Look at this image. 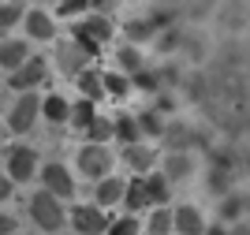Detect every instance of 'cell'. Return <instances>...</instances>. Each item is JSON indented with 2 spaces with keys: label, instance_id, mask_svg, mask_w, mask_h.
Segmentation results:
<instances>
[{
  "label": "cell",
  "instance_id": "cell-1",
  "mask_svg": "<svg viewBox=\"0 0 250 235\" xmlns=\"http://www.w3.org/2000/svg\"><path fill=\"white\" fill-rule=\"evenodd\" d=\"M112 34L116 30H112V19H108V15H90V19H83V22L71 26V41L86 52V56H97L104 41H112Z\"/></svg>",
  "mask_w": 250,
  "mask_h": 235
},
{
  "label": "cell",
  "instance_id": "cell-2",
  "mask_svg": "<svg viewBox=\"0 0 250 235\" xmlns=\"http://www.w3.org/2000/svg\"><path fill=\"white\" fill-rule=\"evenodd\" d=\"M30 220L38 228H42V232H60L63 228V220H67V213H63V205H60V198L56 194H49V191H38V194L30 198Z\"/></svg>",
  "mask_w": 250,
  "mask_h": 235
},
{
  "label": "cell",
  "instance_id": "cell-3",
  "mask_svg": "<svg viewBox=\"0 0 250 235\" xmlns=\"http://www.w3.org/2000/svg\"><path fill=\"white\" fill-rule=\"evenodd\" d=\"M4 172L11 175V183H30L34 175H42L38 150H30V146H11L8 157H4Z\"/></svg>",
  "mask_w": 250,
  "mask_h": 235
},
{
  "label": "cell",
  "instance_id": "cell-4",
  "mask_svg": "<svg viewBox=\"0 0 250 235\" xmlns=\"http://www.w3.org/2000/svg\"><path fill=\"white\" fill-rule=\"evenodd\" d=\"M75 168H79L86 179H97V183H101L104 175H108V168H112V153L97 142H86L83 150L75 153Z\"/></svg>",
  "mask_w": 250,
  "mask_h": 235
},
{
  "label": "cell",
  "instance_id": "cell-5",
  "mask_svg": "<svg viewBox=\"0 0 250 235\" xmlns=\"http://www.w3.org/2000/svg\"><path fill=\"white\" fill-rule=\"evenodd\" d=\"M38 116H42V97H38V93H19L15 105H11V112H8V131L26 134L34 123H38Z\"/></svg>",
  "mask_w": 250,
  "mask_h": 235
},
{
  "label": "cell",
  "instance_id": "cell-6",
  "mask_svg": "<svg viewBox=\"0 0 250 235\" xmlns=\"http://www.w3.org/2000/svg\"><path fill=\"white\" fill-rule=\"evenodd\" d=\"M45 75H49V64H45L42 56H30V60L22 64L19 71L8 75V86H11L15 93H34V90L45 82Z\"/></svg>",
  "mask_w": 250,
  "mask_h": 235
},
{
  "label": "cell",
  "instance_id": "cell-7",
  "mask_svg": "<svg viewBox=\"0 0 250 235\" xmlns=\"http://www.w3.org/2000/svg\"><path fill=\"white\" fill-rule=\"evenodd\" d=\"M71 224H75L79 235H101V232H108L112 220L104 216L101 205H75L71 209Z\"/></svg>",
  "mask_w": 250,
  "mask_h": 235
},
{
  "label": "cell",
  "instance_id": "cell-8",
  "mask_svg": "<svg viewBox=\"0 0 250 235\" xmlns=\"http://www.w3.org/2000/svg\"><path fill=\"white\" fill-rule=\"evenodd\" d=\"M42 183H45V191L56 194V198H71L75 194V175H71V168L60 164V161H52V164L42 168Z\"/></svg>",
  "mask_w": 250,
  "mask_h": 235
},
{
  "label": "cell",
  "instance_id": "cell-9",
  "mask_svg": "<svg viewBox=\"0 0 250 235\" xmlns=\"http://www.w3.org/2000/svg\"><path fill=\"white\" fill-rule=\"evenodd\" d=\"M86 64H90V56H86L75 41H60V45H56V67H60L67 79H79L83 71H90Z\"/></svg>",
  "mask_w": 250,
  "mask_h": 235
},
{
  "label": "cell",
  "instance_id": "cell-10",
  "mask_svg": "<svg viewBox=\"0 0 250 235\" xmlns=\"http://www.w3.org/2000/svg\"><path fill=\"white\" fill-rule=\"evenodd\" d=\"M30 56H34V52H30V45H26L22 38H0V67H4L8 75L19 71Z\"/></svg>",
  "mask_w": 250,
  "mask_h": 235
},
{
  "label": "cell",
  "instance_id": "cell-11",
  "mask_svg": "<svg viewBox=\"0 0 250 235\" xmlns=\"http://www.w3.org/2000/svg\"><path fill=\"white\" fill-rule=\"evenodd\" d=\"M22 30H26L30 41H52V38H56V19H52L45 8H34V11H26Z\"/></svg>",
  "mask_w": 250,
  "mask_h": 235
},
{
  "label": "cell",
  "instance_id": "cell-12",
  "mask_svg": "<svg viewBox=\"0 0 250 235\" xmlns=\"http://www.w3.org/2000/svg\"><path fill=\"white\" fill-rule=\"evenodd\" d=\"M124 194H127V179H120V175H104L101 183L94 187V198H97V205H101V209H108V205H116V202H124Z\"/></svg>",
  "mask_w": 250,
  "mask_h": 235
},
{
  "label": "cell",
  "instance_id": "cell-13",
  "mask_svg": "<svg viewBox=\"0 0 250 235\" xmlns=\"http://www.w3.org/2000/svg\"><path fill=\"white\" fill-rule=\"evenodd\" d=\"M176 232L179 235H206V216L194 205H179L176 209Z\"/></svg>",
  "mask_w": 250,
  "mask_h": 235
},
{
  "label": "cell",
  "instance_id": "cell-14",
  "mask_svg": "<svg viewBox=\"0 0 250 235\" xmlns=\"http://www.w3.org/2000/svg\"><path fill=\"white\" fill-rule=\"evenodd\" d=\"M124 161L135 168V172H149L157 164V150L146 142H135V146H124Z\"/></svg>",
  "mask_w": 250,
  "mask_h": 235
},
{
  "label": "cell",
  "instance_id": "cell-15",
  "mask_svg": "<svg viewBox=\"0 0 250 235\" xmlns=\"http://www.w3.org/2000/svg\"><path fill=\"white\" fill-rule=\"evenodd\" d=\"M124 205H127V213L138 216L142 209L149 205V194H146V179L142 175H135V179H127V194H124Z\"/></svg>",
  "mask_w": 250,
  "mask_h": 235
},
{
  "label": "cell",
  "instance_id": "cell-16",
  "mask_svg": "<svg viewBox=\"0 0 250 235\" xmlns=\"http://www.w3.org/2000/svg\"><path fill=\"white\" fill-rule=\"evenodd\" d=\"M161 172L168 175V183H179V179H187L194 172V161H190V153H168Z\"/></svg>",
  "mask_w": 250,
  "mask_h": 235
},
{
  "label": "cell",
  "instance_id": "cell-17",
  "mask_svg": "<svg viewBox=\"0 0 250 235\" xmlns=\"http://www.w3.org/2000/svg\"><path fill=\"white\" fill-rule=\"evenodd\" d=\"M79 90H83V97H90V101H104V71H83L79 75Z\"/></svg>",
  "mask_w": 250,
  "mask_h": 235
},
{
  "label": "cell",
  "instance_id": "cell-18",
  "mask_svg": "<svg viewBox=\"0 0 250 235\" xmlns=\"http://www.w3.org/2000/svg\"><path fill=\"white\" fill-rule=\"evenodd\" d=\"M97 120V101H90V97H79V101L71 105V123L79 127V131H90Z\"/></svg>",
  "mask_w": 250,
  "mask_h": 235
},
{
  "label": "cell",
  "instance_id": "cell-19",
  "mask_svg": "<svg viewBox=\"0 0 250 235\" xmlns=\"http://www.w3.org/2000/svg\"><path fill=\"white\" fill-rule=\"evenodd\" d=\"M42 116L49 123H67V120H71V105L63 101L60 93H49V97L42 101Z\"/></svg>",
  "mask_w": 250,
  "mask_h": 235
},
{
  "label": "cell",
  "instance_id": "cell-20",
  "mask_svg": "<svg viewBox=\"0 0 250 235\" xmlns=\"http://www.w3.org/2000/svg\"><path fill=\"white\" fill-rule=\"evenodd\" d=\"M168 191H172V183H168V175L165 172H149L146 175V194H149V205H161L168 202Z\"/></svg>",
  "mask_w": 250,
  "mask_h": 235
},
{
  "label": "cell",
  "instance_id": "cell-21",
  "mask_svg": "<svg viewBox=\"0 0 250 235\" xmlns=\"http://www.w3.org/2000/svg\"><path fill=\"white\" fill-rule=\"evenodd\" d=\"M112 123H116V138H120L124 146H135L138 138H142V127H138V120L131 112H120Z\"/></svg>",
  "mask_w": 250,
  "mask_h": 235
},
{
  "label": "cell",
  "instance_id": "cell-22",
  "mask_svg": "<svg viewBox=\"0 0 250 235\" xmlns=\"http://www.w3.org/2000/svg\"><path fill=\"white\" fill-rule=\"evenodd\" d=\"M22 19H26V11H22L19 0H4L0 4V38H8L15 30V22H22Z\"/></svg>",
  "mask_w": 250,
  "mask_h": 235
},
{
  "label": "cell",
  "instance_id": "cell-23",
  "mask_svg": "<svg viewBox=\"0 0 250 235\" xmlns=\"http://www.w3.org/2000/svg\"><path fill=\"white\" fill-rule=\"evenodd\" d=\"M172 232H176V213H168L165 205L153 209L146 220V235H172Z\"/></svg>",
  "mask_w": 250,
  "mask_h": 235
},
{
  "label": "cell",
  "instance_id": "cell-24",
  "mask_svg": "<svg viewBox=\"0 0 250 235\" xmlns=\"http://www.w3.org/2000/svg\"><path fill=\"white\" fill-rule=\"evenodd\" d=\"M124 34H127V41H131V45H142V41H149L157 34V22L153 19H131L124 26Z\"/></svg>",
  "mask_w": 250,
  "mask_h": 235
},
{
  "label": "cell",
  "instance_id": "cell-25",
  "mask_svg": "<svg viewBox=\"0 0 250 235\" xmlns=\"http://www.w3.org/2000/svg\"><path fill=\"white\" fill-rule=\"evenodd\" d=\"M116 60H120V71H124L127 79H135V75L142 71V52H138V45L120 49V52H116Z\"/></svg>",
  "mask_w": 250,
  "mask_h": 235
},
{
  "label": "cell",
  "instance_id": "cell-26",
  "mask_svg": "<svg viewBox=\"0 0 250 235\" xmlns=\"http://www.w3.org/2000/svg\"><path fill=\"white\" fill-rule=\"evenodd\" d=\"M86 138H90V142H97V146H104L108 138H116V123H112V120H101V116H97L94 127L86 131Z\"/></svg>",
  "mask_w": 250,
  "mask_h": 235
},
{
  "label": "cell",
  "instance_id": "cell-27",
  "mask_svg": "<svg viewBox=\"0 0 250 235\" xmlns=\"http://www.w3.org/2000/svg\"><path fill=\"white\" fill-rule=\"evenodd\" d=\"M131 90V82H127L124 71H104V93H112V97H127Z\"/></svg>",
  "mask_w": 250,
  "mask_h": 235
},
{
  "label": "cell",
  "instance_id": "cell-28",
  "mask_svg": "<svg viewBox=\"0 0 250 235\" xmlns=\"http://www.w3.org/2000/svg\"><path fill=\"white\" fill-rule=\"evenodd\" d=\"M165 142L172 146V153H187V146L194 142V138H190L187 127H172V131H165Z\"/></svg>",
  "mask_w": 250,
  "mask_h": 235
},
{
  "label": "cell",
  "instance_id": "cell-29",
  "mask_svg": "<svg viewBox=\"0 0 250 235\" xmlns=\"http://www.w3.org/2000/svg\"><path fill=\"white\" fill-rule=\"evenodd\" d=\"M138 127H142V134H165V120H161L157 108H146L138 116Z\"/></svg>",
  "mask_w": 250,
  "mask_h": 235
},
{
  "label": "cell",
  "instance_id": "cell-30",
  "mask_svg": "<svg viewBox=\"0 0 250 235\" xmlns=\"http://www.w3.org/2000/svg\"><path fill=\"white\" fill-rule=\"evenodd\" d=\"M138 228H142V224H138V216L127 213V216H120V220L108 224V235H138Z\"/></svg>",
  "mask_w": 250,
  "mask_h": 235
},
{
  "label": "cell",
  "instance_id": "cell-31",
  "mask_svg": "<svg viewBox=\"0 0 250 235\" xmlns=\"http://www.w3.org/2000/svg\"><path fill=\"white\" fill-rule=\"evenodd\" d=\"M94 8V0H60L56 4V11H60L63 19H71V15H83V11Z\"/></svg>",
  "mask_w": 250,
  "mask_h": 235
},
{
  "label": "cell",
  "instance_id": "cell-32",
  "mask_svg": "<svg viewBox=\"0 0 250 235\" xmlns=\"http://www.w3.org/2000/svg\"><path fill=\"white\" fill-rule=\"evenodd\" d=\"M135 86H138V90H157V75L142 67V71L135 75Z\"/></svg>",
  "mask_w": 250,
  "mask_h": 235
},
{
  "label": "cell",
  "instance_id": "cell-33",
  "mask_svg": "<svg viewBox=\"0 0 250 235\" xmlns=\"http://www.w3.org/2000/svg\"><path fill=\"white\" fill-rule=\"evenodd\" d=\"M11 191H15V183H11V175L4 172V168H0V205H4V202L11 198Z\"/></svg>",
  "mask_w": 250,
  "mask_h": 235
},
{
  "label": "cell",
  "instance_id": "cell-34",
  "mask_svg": "<svg viewBox=\"0 0 250 235\" xmlns=\"http://www.w3.org/2000/svg\"><path fill=\"white\" fill-rule=\"evenodd\" d=\"M239 209H243V202H239V198H228V205L220 209V216H228V220H235V216H239Z\"/></svg>",
  "mask_w": 250,
  "mask_h": 235
},
{
  "label": "cell",
  "instance_id": "cell-35",
  "mask_svg": "<svg viewBox=\"0 0 250 235\" xmlns=\"http://www.w3.org/2000/svg\"><path fill=\"white\" fill-rule=\"evenodd\" d=\"M116 4H120V0H94V11H97V15H112Z\"/></svg>",
  "mask_w": 250,
  "mask_h": 235
},
{
  "label": "cell",
  "instance_id": "cell-36",
  "mask_svg": "<svg viewBox=\"0 0 250 235\" xmlns=\"http://www.w3.org/2000/svg\"><path fill=\"white\" fill-rule=\"evenodd\" d=\"M11 228H15V220L8 213H0V235H11Z\"/></svg>",
  "mask_w": 250,
  "mask_h": 235
},
{
  "label": "cell",
  "instance_id": "cell-37",
  "mask_svg": "<svg viewBox=\"0 0 250 235\" xmlns=\"http://www.w3.org/2000/svg\"><path fill=\"white\" fill-rule=\"evenodd\" d=\"M206 235H231V228H224V224L220 228H206Z\"/></svg>",
  "mask_w": 250,
  "mask_h": 235
},
{
  "label": "cell",
  "instance_id": "cell-38",
  "mask_svg": "<svg viewBox=\"0 0 250 235\" xmlns=\"http://www.w3.org/2000/svg\"><path fill=\"white\" fill-rule=\"evenodd\" d=\"M231 235H250V224H231Z\"/></svg>",
  "mask_w": 250,
  "mask_h": 235
},
{
  "label": "cell",
  "instance_id": "cell-39",
  "mask_svg": "<svg viewBox=\"0 0 250 235\" xmlns=\"http://www.w3.org/2000/svg\"><path fill=\"white\" fill-rule=\"evenodd\" d=\"M34 4H42V8H49V4H60V0H34Z\"/></svg>",
  "mask_w": 250,
  "mask_h": 235
},
{
  "label": "cell",
  "instance_id": "cell-40",
  "mask_svg": "<svg viewBox=\"0 0 250 235\" xmlns=\"http://www.w3.org/2000/svg\"><path fill=\"white\" fill-rule=\"evenodd\" d=\"M0 138H4V127H0Z\"/></svg>",
  "mask_w": 250,
  "mask_h": 235
}]
</instances>
